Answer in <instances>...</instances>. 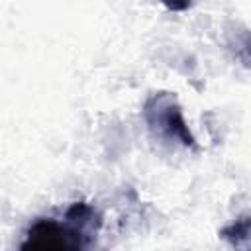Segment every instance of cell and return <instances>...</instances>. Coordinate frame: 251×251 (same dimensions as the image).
<instances>
[{
	"instance_id": "cell-1",
	"label": "cell",
	"mask_w": 251,
	"mask_h": 251,
	"mask_svg": "<svg viewBox=\"0 0 251 251\" xmlns=\"http://www.w3.org/2000/svg\"><path fill=\"white\" fill-rule=\"evenodd\" d=\"M98 218L84 202L73 204L63 222L53 218H41L27 229L22 249L33 251H73L86 245V227L98 226Z\"/></svg>"
},
{
	"instance_id": "cell-2",
	"label": "cell",
	"mask_w": 251,
	"mask_h": 251,
	"mask_svg": "<svg viewBox=\"0 0 251 251\" xmlns=\"http://www.w3.org/2000/svg\"><path fill=\"white\" fill-rule=\"evenodd\" d=\"M155 108L147 106L145 116L151 124V127H159V131H167L171 137L180 139L184 145H192V137L182 122V116L178 112L176 106H173V102L169 98H155L153 100Z\"/></svg>"
},
{
	"instance_id": "cell-3",
	"label": "cell",
	"mask_w": 251,
	"mask_h": 251,
	"mask_svg": "<svg viewBox=\"0 0 251 251\" xmlns=\"http://www.w3.org/2000/svg\"><path fill=\"white\" fill-rule=\"evenodd\" d=\"M222 235H224L226 239H233L235 235L247 239V235H249V222H247V218H241V220H237L235 224H231L229 227H226V229L222 231Z\"/></svg>"
},
{
	"instance_id": "cell-4",
	"label": "cell",
	"mask_w": 251,
	"mask_h": 251,
	"mask_svg": "<svg viewBox=\"0 0 251 251\" xmlns=\"http://www.w3.org/2000/svg\"><path fill=\"white\" fill-rule=\"evenodd\" d=\"M161 2L173 12H182V10H188L196 0H161Z\"/></svg>"
}]
</instances>
